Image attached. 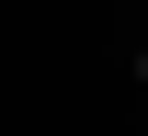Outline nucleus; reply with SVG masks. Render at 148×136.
<instances>
[{
	"instance_id": "obj_1",
	"label": "nucleus",
	"mask_w": 148,
	"mask_h": 136,
	"mask_svg": "<svg viewBox=\"0 0 148 136\" xmlns=\"http://www.w3.org/2000/svg\"><path fill=\"white\" fill-rule=\"evenodd\" d=\"M137 79H148V45H137Z\"/></svg>"
}]
</instances>
